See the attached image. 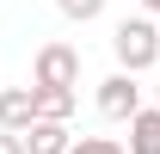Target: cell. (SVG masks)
<instances>
[{
	"mask_svg": "<svg viewBox=\"0 0 160 154\" xmlns=\"http://www.w3.org/2000/svg\"><path fill=\"white\" fill-rule=\"evenodd\" d=\"M154 105H160V86H154Z\"/></svg>",
	"mask_w": 160,
	"mask_h": 154,
	"instance_id": "12",
	"label": "cell"
},
{
	"mask_svg": "<svg viewBox=\"0 0 160 154\" xmlns=\"http://www.w3.org/2000/svg\"><path fill=\"white\" fill-rule=\"evenodd\" d=\"M111 56H117L123 74L154 68V62H160V25H154V19H123L117 31H111Z\"/></svg>",
	"mask_w": 160,
	"mask_h": 154,
	"instance_id": "1",
	"label": "cell"
},
{
	"mask_svg": "<svg viewBox=\"0 0 160 154\" xmlns=\"http://www.w3.org/2000/svg\"><path fill=\"white\" fill-rule=\"evenodd\" d=\"M31 86H80V49L74 43H43L31 62Z\"/></svg>",
	"mask_w": 160,
	"mask_h": 154,
	"instance_id": "2",
	"label": "cell"
},
{
	"mask_svg": "<svg viewBox=\"0 0 160 154\" xmlns=\"http://www.w3.org/2000/svg\"><path fill=\"white\" fill-rule=\"evenodd\" d=\"M31 117L68 123V117H74V86H31Z\"/></svg>",
	"mask_w": 160,
	"mask_h": 154,
	"instance_id": "6",
	"label": "cell"
},
{
	"mask_svg": "<svg viewBox=\"0 0 160 154\" xmlns=\"http://www.w3.org/2000/svg\"><path fill=\"white\" fill-rule=\"evenodd\" d=\"M56 6H62V19H74V25H92L105 13V0H56Z\"/></svg>",
	"mask_w": 160,
	"mask_h": 154,
	"instance_id": "8",
	"label": "cell"
},
{
	"mask_svg": "<svg viewBox=\"0 0 160 154\" xmlns=\"http://www.w3.org/2000/svg\"><path fill=\"white\" fill-rule=\"evenodd\" d=\"M68 154H123L117 136H80V142H68Z\"/></svg>",
	"mask_w": 160,
	"mask_h": 154,
	"instance_id": "9",
	"label": "cell"
},
{
	"mask_svg": "<svg viewBox=\"0 0 160 154\" xmlns=\"http://www.w3.org/2000/svg\"><path fill=\"white\" fill-rule=\"evenodd\" d=\"M19 136H25V154H68V142H74L68 123H56V117H31Z\"/></svg>",
	"mask_w": 160,
	"mask_h": 154,
	"instance_id": "4",
	"label": "cell"
},
{
	"mask_svg": "<svg viewBox=\"0 0 160 154\" xmlns=\"http://www.w3.org/2000/svg\"><path fill=\"white\" fill-rule=\"evenodd\" d=\"M0 154H25V136L19 130H0Z\"/></svg>",
	"mask_w": 160,
	"mask_h": 154,
	"instance_id": "10",
	"label": "cell"
},
{
	"mask_svg": "<svg viewBox=\"0 0 160 154\" xmlns=\"http://www.w3.org/2000/svg\"><path fill=\"white\" fill-rule=\"evenodd\" d=\"M31 123V86H6L0 93V130H25Z\"/></svg>",
	"mask_w": 160,
	"mask_h": 154,
	"instance_id": "7",
	"label": "cell"
},
{
	"mask_svg": "<svg viewBox=\"0 0 160 154\" xmlns=\"http://www.w3.org/2000/svg\"><path fill=\"white\" fill-rule=\"evenodd\" d=\"M142 6H148V13H160V0H142Z\"/></svg>",
	"mask_w": 160,
	"mask_h": 154,
	"instance_id": "11",
	"label": "cell"
},
{
	"mask_svg": "<svg viewBox=\"0 0 160 154\" xmlns=\"http://www.w3.org/2000/svg\"><path fill=\"white\" fill-rule=\"evenodd\" d=\"M123 154H160V105H142L129 117V148Z\"/></svg>",
	"mask_w": 160,
	"mask_h": 154,
	"instance_id": "5",
	"label": "cell"
},
{
	"mask_svg": "<svg viewBox=\"0 0 160 154\" xmlns=\"http://www.w3.org/2000/svg\"><path fill=\"white\" fill-rule=\"evenodd\" d=\"M99 111L111 117V123H129V117L142 111V86H136V74H123V68H117V74H105V80H99Z\"/></svg>",
	"mask_w": 160,
	"mask_h": 154,
	"instance_id": "3",
	"label": "cell"
}]
</instances>
